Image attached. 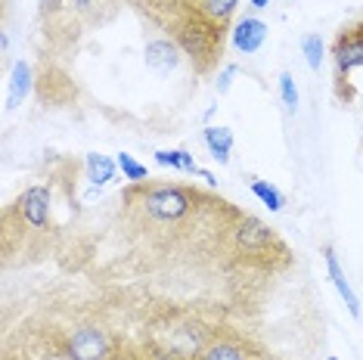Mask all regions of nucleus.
<instances>
[{
  "label": "nucleus",
  "instance_id": "f257e3e1",
  "mask_svg": "<svg viewBox=\"0 0 363 360\" xmlns=\"http://www.w3.org/2000/svg\"><path fill=\"white\" fill-rule=\"evenodd\" d=\"M164 28L171 31V38L180 44L189 60H193L196 72L205 75L218 65L220 53H224V28H218L208 16L202 13V6H180V13L171 22H164Z\"/></svg>",
  "mask_w": 363,
  "mask_h": 360
},
{
  "label": "nucleus",
  "instance_id": "f03ea898",
  "mask_svg": "<svg viewBox=\"0 0 363 360\" xmlns=\"http://www.w3.org/2000/svg\"><path fill=\"white\" fill-rule=\"evenodd\" d=\"M333 60H335V96L342 103L354 100L351 75L363 65V19L342 28L333 40Z\"/></svg>",
  "mask_w": 363,
  "mask_h": 360
},
{
  "label": "nucleus",
  "instance_id": "7ed1b4c3",
  "mask_svg": "<svg viewBox=\"0 0 363 360\" xmlns=\"http://www.w3.org/2000/svg\"><path fill=\"white\" fill-rule=\"evenodd\" d=\"M112 348L103 330L96 326H84L69 339V357L72 360H109Z\"/></svg>",
  "mask_w": 363,
  "mask_h": 360
},
{
  "label": "nucleus",
  "instance_id": "20e7f679",
  "mask_svg": "<svg viewBox=\"0 0 363 360\" xmlns=\"http://www.w3.org/2000/svg\"><path fill=\"white\" fill-rule=\"evenodd\" d=\"M16 208H19V215L26 218L28 227H35V230H44L47 220H50V193L44 190V186H31L19 196V202H16Z\"/></svg>",
  "mask_w": 363,
  "mask_h": 360
},
{
  "label": "nucleus",
  "instance_id": "39448f33",
  "mask_svg": "<svg viewBox=\"0 0 363 360\" xmlns=\"http://www.w3.org/2000/svg\"><path fill=\"white\" fill-rule=\"evenodd\" d=\"M177 62H180V44L174 38H155L146 44V65L152 72L168 75V72L177 69Z\"/></svg>",
  "mask_w": 363,
  "mask_h": 360
},
{
  "label": "nucleus",
  "instance_id": "423d86ee",
  "mask_svg": "<svg viewBox=\"0 0 363 360\" xmlns=\"http://www.w3.org/2000/svg\"><path fill=\"white\" fill-rule=\"evenodd\" d=\"M264 40H267V26H264L261 19H252V16H245V19L236 22V28H233V47H236L239 53L261 50Z\"/></svg>",
  "mask_w": 363,
  "mask_h": 360
},
{
  "label": "nucleus",
  "instance_id": "0eeeda50",
  "mask_svg": "<svg viewBox=\"0 0 363 360\" xmlns=\"http://www.w3.org/2000/svg\"><path fill=\"white\" fill-rule=\"evenodd\" d=\"M323 255H326V267H329V276H333V283H335L338 296L345 298V305H348L351 317H360V301H357V296H354V289H351L348 276H345V270L338 267V258H335L333 245H326V249H323Z\"/></svg>",
  "mask_w": 363,
  "mask_h": 360
},
{
  "label": "nucleus",
  "instance_id": "6e6552de",
  "mask_svg": "<svg viewBox=\"0 0 363 360\" xmlns=\"http://www.w3.org/2000/svg\"><path fill=\"white\" fill-rule=\"evenodd\" d=\"M205 146H208L211 155L220 165H227L230 150H233V134H230V128H205Z\"/></svg>",
  "mask_w": 363,
  "mask_h": 360
},
{
  "label": "nucleus",
  "instance_id": "1a4fd4ad",
  "mask_svg": "<svg viewBox=\"0 0 363 360\" xmlns=\"http://www.w3.org/2000/svg\"><path fill=\"white\" fill-rule=\"evenodd\" d=\"M28 90H31V69H28V62H16L13 65V78H10V100H6V106H19L22 100L28 96Z\"/></svg>",
  "mask_w": 363,
  "mask_h": 360
},
{
  "label": "nucleus",
  "instance_id": "9d476101",
  "mask_svg": "<svg viewBox=\"0 0 363 360\" xmlns=\"http://www.w3.org/2000/svg\"><path fill=\"white\" fill-rule=\"evenodd\" d=\"M112 177H115V162L106 159V155H100V152H90L87 155V180L90 184L103 186V184H109Z\"/></svg>",
  "mask_w": 363,
  "mask_h": 360
},
{
  "label": "nucleus",
  "instance_id": "9b49d317",
  "mask_svg": "<svg viewBox=\"0 0 363 360\" xmlns=\"http://www.w3.org/2000/svg\"><path fill=\"white\" fill-rule=\"evenodd\" d=\"M236 4H239V0H202L199 6H202V13L208 16L214 26L227 31V22H230V16L236 13Z\"/></svg>",
  "mask_w": 363,
  "mask_h": 360
},
{
  "label": "nucleus",
  "instance_id": "f8f14e48",
  "mask_svg": "<svg viewBox=\"0 0 363 360\" xmlns=\"http://www.w3.org/2000/svg\"><path fill=\"white\" fill-rule=\"evenodd\" d=\"M202 360H249V354H245L236 342L218 339V342H211V345L202 351Z\"/></svg>",
  "mask_w": 363,
  "mask_h": 360
},
{
  "label": "nucleus",
  "instance_id": "ddd939ff",
  "mask_svg": "<svg viewBox=\"0 0 363 360\" xmlns=\"http://www.w3.org/2000/svg\"><path fill=\"white\" fill-rule=\"evenodd\" d=\"M252 193L258 196V199H261V202H264V206H267L270 211H279V208L286 206L283 193H279L274 184H267V180H252Z\"/></svg>",
  "mask_w": 363,
  "mask_h": 360
},
{
  "label": "nucleus",
  "instance_id": "4468645a",
  "mask_svg": "<svg viewBox=\"0 0 363 360\" xmlns=\"http://www.w3.org/2000/svg\"><path fill=\"white\" fill-rule=\"evenodd\" d=\"M301 50H304V60H308V65L313 72H320V65H323V40H320V35H308L301 40Z\"/></svg>",
  "mask_w": 363,
  "mask_h": 360
},
{
  "label": "nucleus",
  "instance_id": "2eb2a0df",
  "mask_svg": "<svg viewBox=\"0 0 363 360\" xmlns=\"http://www.w3.org/2000/svg\"><path fill=\"white\" fill-rule=\"evenodd\" d=\"M279 94H283V103H286L289 112L298 109V87H295V78L289 75V72L279 75Z\"/></svg>",
  "mask_w": 363,
  "mask_h": 360
},
{
  "label": "nucleus",
  "instance_id": "dca6fc26",
  "mask_svg": "<svg viewBox=\"0 0 363 360\" xmlns=\"http://www.w3.org/2000/svg\"><path fill=\"white\" fill-rule=\"evenodd\" d=\"M118 168H121V174H125L128 180H146V177H150V174H146V165H140V162L130 159L128 152L118 155Z\"/></svg>",
  "mask_w": 363,
  "mask_h": 360
},
{
  "label": "nucleus",
  "instance_id": "f3484780",
  "mask_svg": "<svg viewBox=\"0 0 363 360\" xmlns=\"http://www.w3.org/2000/svg\"><path fill=\"white\" fill-rule=\"evenodd\" d=\"M155 162H159V165H168L171 171H184L180 150H159V152H155Z\"/></svg>",
  "mask_w": 363,
  "mask_h": 360
},
{
  "label": "nucleus",
  "instance_id": "a211bd4d",
  "mask_svg": "<svg viewBox=\"0 0 363 360\" xmlns=\"http://www.w3.org/2000/svg\"><path fill=\"white\" fill-rule=\"evenodd\" d=\"M233 75H236V65H233V62L224 65V72H220V78H218V94H227V90H230V81H233Z\"/></svg>",
  "mask_w": 363,
  "mask_h": 360
},
{
  "label": "nucleus",
  "instance_id": "6ab92c4d",
  "mask_svg": "<svg viewBox=\"0 0 363 360\" xmlns=\"http://www.w3.org/2000/svg\"><path fill=\"white\" fill-rule=\"evenodd\" d=\"M180 159H184V171H186V174H199V165H196L193 155H189L186 150H180Z\"/></svg>",
  "mask_w": 363,
  "mask_h": 360
},
{
  "label": "nucleus",
  "instance_id": "aec40b11",
  "mask_svg": "<svg viewBox=\"0 0 363 360\" xmlns=\"http://www.w3.org/2000/svg\"><path fill=\"white\" fill-rule=\"evenodd\" d=\"M255 10H264V6H270V0H249Z\"/></svg>",
  "mask_w": 363,
  "mask_h": 360
},
{
  "label": "nucleus",
  "instance_id": "412c9836",
  "mask_svg": "<svg viewBox=\"0 0 363 360\" xmlns=\"http://www.w3.org/2000/svg\"><path fill=\"white\" fill-rule=\"evenodd\" d=\"M329 360H338V357H329Z\"/></svg>",
  "mask_w": 363,
  "mask_h": 360
}]
</instances>
